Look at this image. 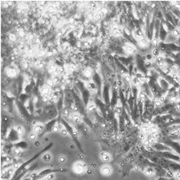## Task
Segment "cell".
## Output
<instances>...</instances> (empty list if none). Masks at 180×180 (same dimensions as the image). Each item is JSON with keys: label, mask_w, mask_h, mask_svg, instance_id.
<instances>
[{"label": "cell", "mask_w": 180, "mask_h": 180, "mask_svg": "<svg viewBox=\"0 0 180 180\" xmlns=\"http://www.w3.org/2000/svg\"><path fill=\"white\" fill-rule=\"evenodd\" d=\"M86 170H87L86 165L81 161H77L73 165V171L76 174H82V173H86Z\"/></svg>", "instance_id": "6da1fadb"}, {"label": "cell", "mask_w": 180, "mask_h": 180, "mask_svg": "<svg viewBox=\"0 0 180 180\" xmlns=\"http://www.w3.org/2000/svg\"><path fill=\"white\" fill-rule=\"evenodd\" d=\"M123 50L126 54H128L129 56H132L137 52V48L134 44L131 43V42H126L123 46Z\"/></svg>", "instance_id": "7a4b0ae2"}, {"label": "cell", "mask_w": 180, "mask_h": 180, "mask_svg": "<svg viewBox=\"0 0 180 180\" xmlns=\"http://www.w3.org/2000/svg\"><path fill=\"white\" fill-rule=\"evenodd\" d=\"M168 33H169L168 29L167 28L166 25L162 21L161 26H160V32H159V39H160L161 42H165L166 39H167V37H168Z\"/></svg>", "instance_id": "3957f363"}, {"label": "cell", "mask_w": 180, "mask_h": 180, "mask_svg": "<svg viewBox=\"0 0 180 180\" xmlns=\"http://www.w3.org/2000/svg\"><path fill=\"white\" fill-rule=\"evenodd\" d=\"M163 143H164L165 145H168V146H169L173 151H175V152H177V153L180 156V144L179 142L174 141V140H171V139H169V140L164 141Z\"/></svg>", "instance_id": "277c9868"}, {"label": "cell", "mask_w": 180, "mask_h": 180, "mask_svg": "<svg viewBox=\"0 0 180 180\" xmlns=\"http://www.w3.org/2000/svg\"><path fill=\"white\" fill-rule=\"evenodd\" d=\"M40 95L41 96V97H46V98H50L52 95V88L47 86L46 85H44L40 90Z\"/></svg>", "instance_id": "5b68a950"}, {"label": "cell", "mask_w": 180, "mask_h": 180, "mask_svg": "<svg viewBox=\"0 0 180 180\" xmlns=\"http://www.w3.org/2000/svg\"><path fill=\"white\" fill-rule=\"evenodd\" d=\"M157 82H158V84H159V86H161V88H162L163 90H164V91H168L169 89L172 87L171 85L163 78V76L160 75V77H159L158 80H157Z\"/></svg>", "instance_id": "8992f818"}, {"label": "cell", "mask_w": 180, "mask_h": 180, "mask_svg": "<svg viewBox=\"0 0 180 180\" xmlns=\"http://www.w3.org/2000/svg\"><path fill=\"white\" fill-rule=\"evenodd\" d=\"M70 119L76 124H80V123H83V117L79 112H72L70 117Z\"/></svg>", "instance_id": "52a82bcc"}, {"label": "cell", "mask_w": 180, "mask_h": 180, "mask_svg": "<svg viewBox=\"0 0 180 180\" xmlns=\"http://www.w3.org/2000/svg\"><path fill=\"white\" fill-rule=\"evenodd\" d=\"M86 87L89 91L90 93H92V94H96V93L99 91L98 86L96 85V83L94 81H88L86 83Z\"/></svg>", "instance_id": "ba28073f"}, {"label": "cell", "mask_w": 180, "mask_h": 180, "mask_svg": "<svg viewBox=\"0 0 180 180\" xmlns=\"http://www.w3.org/2000/svg\"><path fill=\"white\" fill-rule=\"evenodd\" d=\"M118 60L120 63H122V64L126 67V66H129L130 64L133 63L134 57H133V56H129L128 58H124V57L118 56Z\"/></svg>", "instance_id": "9c48e42d"}, {"label": "cell", "mask_w": 180, "mask_h": 180, "mask_svg": "<svg viewBox=\"0 0 180 180\" xmlns=\"http://www.w3.org/2000/svg\"><path fill=\"white\" fill-rule=\"evenodd\" d=\"M101 173L103 175V176H106V177L110 176V175L112 173V167H111L110 165H108V164H105V165H103V166L101 168Z\"/></svg>", "instance_id": "30bf717a"}, {"label": "cell", "mask_w": 180, "mask_h": 180, "mask_svg": "<svg viewBox=\"0 0 180 180\" xmlns=\"http://www.w3.org/2000/svg\"><path fill=\"white\" fill-rule=\"evenodd\" d=\"M111 33L115 37H120L123 36V30L118 25H114L111 30Z\"/></svg>", "instance_id": "8fae6325"}, {"label": "cell", "mask_w": 180, "mask_h": 180, "mask_svg": "<svg viewBox=\"0 0 180 180\" xmlns=\"http://www.w3.org/2000/svg\"><path fill=\"white\" fill-rule=\"evenodd\" d=\"M46 128V126L43 124V123H36L34 124L33 126V128H32V131L35 132L36 134H41Z\"/></svg>", "instance_id": "7c38bea8"}, {"label": "cell", "mask_w": 180, "mask_h": 180, "mask_svg": "<svg viewBox=\"0 0 180 180\" xmlns=\"http://www.w3.org/2000/svg\"><path fill=\"white\" fill-rule=\"evenodd\" d=\"M150 43H151V41H150L146 36H144V37L140 38V39L138 40L137 42H136V44H137L139 47H141V48H145V47H147V46H149Z\"/></svg>", "instance_id": "4fadbf2b"}, {"label": "cell", "mask_w": 180, "mask_h": 180, "mask_svg": "<svg viewBox=\"0 0 180 180\" xmlns=\"http://www.w3.org/2000/svg\"><path fill=\"white\" fill-rule=\"evenodd\" d=\"M168 137L170 138L171 140H174L176 141L177 139H180V128H178L169 132L168 133Z\"/></svg>", "instance_id": "5bb4252c"}, {"label": "cell", "mask_w": 180, "mask_h": 180, "mask_svg": "<svg viewBox=\"0 0 180 180\" xmlns=\"http://www.w3.org/2000/svg\"><path fill=\"white\" fill-rule=\"evenodd\" d=\"M6 75L8 77L10 78H15V76L17 75V70L15 67L14 66H9L6 69Z\"/></svg>", "instance_id": "9a60e30c"}, {"label": "cell", "mask_w": 180, "mask_h": 180, "mask_svg": "<svg viewBox=\"0 0 180 180\" xmlns=\"http://www.w3.org/2000/svg\"><path fill=\"white\" fill-rule=\"evenodd\" d=\"M143 173L147 177H153V176H155V175L157 174V170L153 167H146L143 170Z\"/></svg>", "instance_id": "2e32d148"}, {"label": "cell", "mask_w": 180, "mask_h": 180, "mask_svg": "<svg viewBox=\"0 0 180 180\" xmlns=\"http://www.w3.org/2000/svg\"><path fill=\"white\" fill-rule=\"evenodd\" d=\"M100 158H101V160L104 163H106V164H107V163H109L111 161H112V156H111L108 152H105V151L101 153Z\"/></svg>", "instance_id": "e0dca14e"}, {"label": "cell", "mask_w": 180, "mask_h": 180, "mask_svg": "<svg viewBox=\"0 0 180 180\" xmlns=\"http://www.w3.org/2000/svg\"><path fill=\"white\" fill-rule=\"evenodd\" d=\"M103 98L105 100V102L107 104L109 103L110 102V99H109V86L107 85H104V87H103Z\"/></svg>", "instance_id": "ac0fdd59"}, {"label": "cell", "mask_w": 180, "mask_h": 180, "mask_svg": "<svg viewBox=\"0 0 180 180\" xmlns=\"http://www.w3.org/2000/svg\"><path fill=\"white\" fill-rule=\"evenodd\" d=\"M94 74H95V72H94L90 67L86 68L85 70H83V72H82L83 76L86 77V78H87V79H89V78H92L93 75H94Z\"/></svg>", "instance_id": "d6986e66"}, {"label": "cell", "mask_w": 180, "mask_h": 180, "mask_svg": "<svg viewBox=\"0 0 180 180\" xmlns=\"http://www.w3.org/2000/svg\"><path fill=\"white\" fill-rule=\"evenodd\" d=\"M97 108V103L95 102H89L88 104L86 106V109L89 113H92Z\"/></svg>", "instance_id": "ffe728a7"}, {"label": "cell", "mask_w": 180, "mask_h": 180, "mask_svg": "<svg viewBox=\"0 0 180 180\" xmlns=\"http://www.w3.org/2000/svg\"><path fill=\"white\" fill-rule=\"evenodd\" d=\"M52 154L50 152H45L42 156H41V160L44 162V163H50L52 161Z\"/></svg>", "instance_id": "44dd1931"}, {"label": "cell", "mask_w": 180, "mask_h": 180, "mask_svg": "<svg viewBox=\"0 0 180 180\" xmlns=\"http://www.w3.org/2000/svg\"><path fill=\"white\" fill-rule=\"evenodd\" d=\"M170 33L173 35V37H175V38L178 40V39L180 37V28L179 26H176L174 29Z\"/></svg>", "instance_id": "7402d4cb"}, {"label": "cell", "mask_w": 180, "mask_h": 180, "mask_svg": "<svg viewBox=\"0 0 180 180\" xmlns=\"http://www.w3.org/2000/svg\"><path fill=\"white\" fill-rule=\"evenodd\" d=\"M151 55H152V57H153L154 59L157 58V57H159V56H161V51H160V49H159L158 47H154V48L152 49V51H151Z\"/></svg>", "instance_id": "603a6c76"}, {"label": "cell", "mask_w": 180, "mask_h": 180, "mask_svg": "<svg viewBox=\"0 0 180 180\" xmlns=\"http://www.w3.org/2000/svg\"><path fill=\"white\" fill-rule=\"evenodd\" d=\"M15 130H16L17 134H19V136H20V138H21L24 134H25V128H24L23 126H21V125L17 126V128H15Z\"/></svg>", "instance_id": "cb8c5ba5"}, {"label": "cell", "mask_w": 180, "mask_h": 180, "mask_svg": "<svg viewBox=\"0 0 180 180\" xmlns=\"http://www.w3.org/2000/svg\"><path fill=\"white\" fill-rule=\"evenodd\" d=\"M71 113H72V112H70V109L65 108V109L63 111V112H62V116H63V118H64V119H67V118H70Z\"/></svg>", "instance_id": "d4e9b609"}, {"label": "cell", "mask_w": 180, "mask_h": 180, "mask_svg": "<svg viewBox=\"0 0 180 180\" xmlns=\"http://www.w3.org/2000/svg\"><path fill=\"white\" fill-rule=\"evenodd\" d=\"M36 138H37V134H36L35 132H33V131L30 132L29 135H28V139H29L30 141H35Z\"/></svg>", "instance_id": "484cf974"}, {"label": "cell", "mask_w": 180, "mask_h": 180, "mask_svg": "<svg viewBox=\"0 0 180 180\" xmlns=\"http://www.w3.org/2000/svg\"><path fill=\"white\" fill-rule=\"evenodd\" d=\"M60 134H61V135H63V136H68L69 134H70V132H69V130H68V128H66L65 126H64V128H63V129L60 131Z\"/></svg>", "instance_id": "4316f807"}, {"label": "cell", "mask_w": 180, "mask_h": 180, "mask_svg": "<svg viewBox=\"0 0 180 180\" xmlns=\"http://www.w3.org/2000/svg\"><path fill=\"white\" fill-rule=\"evenodd\" d=\"M58 163H61V164H64V163H65L67 162V159H66V157H64V156H60V157H58Z\"/></svg>", "instance_id": "83f0119b"}, {"label": "cell", "mask_w": 180, "mask_h": 180, "mask_svg": "<svg viewBox=\"0 0 180 180\" xmlns=\"http://www.w3.org/2000/svg\"><path fill=\"white\" fill-rule=\"evenodd\" d=\"M173 179H174L175 180H180V171L174 172V173H173Z\"/></svg>", "instance_id": "f1b7e54d"}, {"label": "cell", "mask_w": 180, "mask_h": 180, "mask_svg": "<svg viewBox=\"0 0 180 180\" xmlns=\"http://www.w3.org/2000/svg\"><path fill=\"white\" fill-rule=\"evenodd\" d=\"M10 37H11L10 39H11L12 41H15V36L11 35V36H10Z\"/></svg>", "instance_id": "f546056e"}]
</instances>
